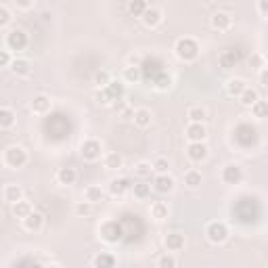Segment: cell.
<instances>
[{
  "mask_svg": "<svg viewBox=\"0 0 268 268\" xmlns=\"http://www.w3.org/2000/svg\"><path fill=\"white\" fill-rule=\"evenodd\" d=\"M101 142L96 138H86L82 142V147H80V153H82V157L86 159V162H96V159L101 157Z\"/></svg>",
  "mask_w": 268,
  "mask_h": 268,
  "instance_id": "obj_4",
  "label": "cell"
},
{
  "mask_svg": "<svg viewBox=\"0 0 268 268\" xmlns=\"http://www.w3.org/2000/svg\"><path fill=\"white\" fill-rule=\"evenodd\" d=\"M186 157L195 164L203 162V159L208 157V145H205V142H189V147H186Z\"/></svg>",
  "mask_w": 268,
  "mask_h": 268,
  "instance_id": "obj_8",
  "label": "cell"
},
{
  "mask_svg": "<svg viewBox=\"0 0 268 268\" xmlns=\"http://www.w3.org/2000/svg\"><path fill=\"white\" fill-rule=\"evenodd\" d=\"M162 19H164V15L157 6H149L145 11V15H142V23H145L147 28H155V25L162 23Z\"/></svg>",
  "mask_w": 268,
  "mask_h": 268,
  "instance_id": "obj_13",
  "label": "cell"
},
{
  "mask_svg": "<svg viewBox=\"0 0 268 268\" xmlns=\"http://www.w3.org/2000/svg\"><path fill=\"white\" fill-rule=\"evenodd\" d=\"M84 197H86V201L96 203V201H103L105 193H103V189H101V186L90 184V186H86V191H84Z\"/></svg>",
  "mask_w": 268,
  "mask_h": 268,
  "instance_id": "obj_27",
  "label": "cell"
},
{
  "mask_svg": "<svg viewBox=\"0 0 268 268\" xmlns=\"http://www.w3.org/2000/svg\"><path fill=\"white\" fill-rule=\"evenodd\" d=\"M42 224H44V216L40 212H32L30 216L23 220V226H25V230H30V233H38Z\"/></svg>",
  "mask_w": 268,
  "mask_h": 268,
  "instance_id": "obj_15",
  "label": "cell"
},
{
  "mask_svg": "<svg viewBox=\"0 0 268 268\" xmlns=\"http://www.w3.org/2000/svg\"><path fill=\"white\" fill-rule=\"evenodd\" d=\"M230 25H233V17H230L228 13H224V11L214 13V17H212V28L214 30L226 32V30H230Z\"/></svg>",
  "mask_w": 268,
  "mask_h": 268,
  "instance_id": "obj_11",
  "label": "cell"
},
{
  "mask_svg": "<svg viewBox=\"0 0 268 268\" xmlns=\"http://www.w3.org/2000/svg\"><path fill=\"white\" fill-rule=\"evenodd\" d=\"M74 212L78 214V216H90L92 203H90V201H78V203H76V208H74Z\"/></svg>",
  "mask_w": 268,
  "mask_h": 268,
  "instance_id": "obj_42",
  "label": "cell"
},
{
  "mask_svg": "<svg viewBox=\"0 0 268 268\" xmlns=\"http://www.w3.org/2000/svg\"><path fill=\"white\" fill-rule=\"evenodd\" d=\"M151 122H153V115H151V111L149 109H136L134 111V124H136L138 128H147V126H151Z\"/></svg>",
  "mask_w": 268,
  "mask_h": 268,
  "instance_id": "obj_22",
  "label": "cell"
},
{
  "mask_svg": "<svg viewBox=\"0 0 268 268\" xmlns=\"http://www.w3.org/2000/svg\"><path fill=\"white\" fill-rule=\"evenodd\" d=\"M201 182H203V176L197 170H189V172L184 174V184L189 186V189H197V186H201Z\"/></svg>",
  "mask_w": 268,
  "mask_h": 268,
  "instance_id": "obj_28",
  "label": "cell"
},
{
  "mask_svg": "<svg viewBox=\"0 0 268 268\" xmlns=\"http://www.w3.org/2000/svg\"><path fill=\"white\" fill-rule=\"evenodd\" d=\"M13 57H11V52L8 50H0V67H8V65H13Z\"/></svg>",
  "mask_w": 268,
  "mask_h": 268,
  "instance_id": "obj_45",
  "label": "cell"
},
{
  "mask_svg": "<svg viewBox=\"0 0 268 268\" xmlns=\"http://www.w3.org/2000/svg\"><path fill=\"white\" fill-rule=\"evenodd\" d=\"M76 178H78V174H76L74 168H61L59 172H57V180L61 184H74Z\"/></svg>",
  "mask_w": 268,
  "mask_h": 268,
  "instance_id": "obj_25",
  "label": "cell"
},
{
  "mask_svg": "<svg viewBox=\"0 0 268 268\" xmlns=\"http://www.w3.org/2000/svg\"><path fill=\"white\" fill-rule=\"evenodd\" d=\"M19 8H30V6H34V2H25V0H21V2H15Z\"/></svg>",
  "mask_w": 268,
  "mask_h": 268,
  "instance_id": "obj_50",
  "label": "cell"
},
{
  "mask_svg": "<svg viewBox=\"0 0 268 268\" xmlns=\"http://www.w3.org/2000/svg\"><path fill=\"white\" fill-rule=\"evenodd\" d=\"M109 84H111L109 71H96V74H94V86L96 88H107Z\"/></svg>",
  "mask_w": 268,
  "mask_h": 268,
  "instance_id": "obj_36",
  "label": "cell"
},
{
  "mask_svg": "<svg viewBox=\"0 0 268 268\" xmlns=\"http://www.w3.org/2000/svg\"><path fill=\"white\" fill-rule=\"evenodd\" d=\"M208 136V130H205L203 124H189L186 126V138L191 142H203Z\"/></svg>",
  "mask_w": 268,
  "mask_h": 268,
  "instance_id": "obj_12",
  "label": "cell"
},
{
  "mask_svg": "<svg viewBox=\"0 0 268 268\" xmlns=\"http://www.w3.org/2000/svg\"><path fill=\"white\" fill-rule=\"evenodd\" d=\"M13 124H15V111L11 107H2V109H0V126L11 128Z\"/></svg>",
  "mask_w": 268,
  "mask_h": 268,
  "instance_id": "obj_30",
  "label": "cell"
},
{
  "mask_svg": "<svg viewBox=\"0 0 268 268\" xmlns=\"http://www.w3.org/2000/svg\"><path fill=\"white\" fill-rule=\"evenodd\" d=\"M50 109V99L46 94H36L32 101V111L34 113H46Z\"/></svg>",
  "mask_w": 268,
  "mask_h": 268,
  "instance_id": "obj_20",
  "label": "cell"
},
{
  "mask_svg": "<svg viewBox=\"0 0 268 268\" xmlns=\"http://www.w3.org/2000/svg\"><path fill=\"white\" fill-rule=\"evenodd\" d=\"M157 268H176V258L172 254H164L159 256L157 260Z\"/></svg>",
  "mask_w": 268,
  "mask_h": 268,
  "instance_id": "obj_41",
  "label": "cell"
},
{
  "mask_svg": "<svg viewBox=\"0 0 268 268\" xmlns=\"http://www.w3.org/2000/svg\"><path fill=\"white\" fill-rule=\"evenodd\" d=\"M252 115L258 120H266L268 118V101H258L254 107H252Z\"/></svg>",
  "mask_w": 268,
  "mask_h": 268,
  "instance_id": "obj_35",
  "label": "cell"
},
{
  "mask_svg": "<svg viewBox=\"0 0 268 268\" xmlns=\"http://www.w3.org/2000/svg\"><path fill=\"white\" fill-rule=\"evenodd\" d=\"M11 69H13V74H15V76L25 78V76H30V74H32V63H30L28 59H15V61H13V65H11Z\"/></svg>",
  "mask_w": 268,
  "mask_h": 268,
  "instance_id": "obj_21",
  "label": "cell"
},
{
  "mask_svg": "<svg viewBox=\"0 0 268 268\" xmlns=\"http://www.w3.org/2000/svg\"><path fill=\"white\" fill-rule=\"evenodd\" d=\"M132 193H134V197H138V199H145L149 197V193H151V186L147 182H136L132 186Z\"/></svg>",
  "mask_w": 268,
  "mask_h": 268,
  "instance_id": "obj_37",
  "label": "cell"
},
{
  "mask_svg": "<svg viewBox=\"0 0 268 268\" xmlns=\"http://www.w3.org/2000/svg\"><path fill=\"white\" fill-rule=\"evenodd\" d=\"M103 164L107 170H120L124 166V157L120 153H115V151H111V153H107L105 159H103Z\"/></svg>",
  "mask_w": 268,
  "mask_h": 268,
  "instance_id": "obj_24",
  "label": "cell"
},
{
  "mask_svg": "<svg viewBox=\"0 0 268 268\" xmlns=\"http://www.w3.org/2000/svg\"><path fill=\"white\" fill-rule=\"evenodd\" d=\"M258 80H260V84L268 88V67H262L260 69V76H258Z\"/></svg>",
  "mask_w": 268,
  "mask_h": 268,
  "instance_id": "obj_47",
  "label": "cell"
},
{
  "mask_svg": "<svg viewBox=\"0 0 268 268\" xmlns=\"http://www.w3.org/2000/svg\"><path fill=\"white\" fill-rule=\"evenodd\" d=\"M134 172H136L140 178H147L153 174V164H149V162H138L136 166H134Z\"/></svg>",
  "mask_w": 268,
  "mask_h": 268,
  "instance_id": "obj_39",
  "label": "cell"
},
{
  "mask_svg": "<svg viewBox=\"0 0 268 268\" xmlns=\"http://www.w3.org/2000/svg\"><path fill=\"white\" fill-rule=\"evenodd\" d=\"M4 164L8 168H23L25 164H28V153H25V149L19 147V145H11V147H6L4 151Z\"/></svg>",
  "mask_w": 268,
  "mask_h": 268,
  "instance_id": "obj_2",
  "label": "cell"
},
{
  "mask_svg": "<svg viewBox=\"0 0 268 268\" xmlns=\"http://www.w3.org/2000/svg\"><path fill=\"white\" fill-rule=\"evenodd\" d=\"M258 101H260V94H258V90H256V88H252V86H247L245 92L239 96V103L245 105V107H249V109H252V107H254Z\"/></svg>",
  "mask_w": 268,
  "mask_h": 268,
  "instance_id": "obj_19",
  "label": "cell"
},
{
  "mask_svg": "<svg viewBox=\"0 0 268 268\" xmlns=\"http://www.w3.org/2000/svg\"><path fill=\"white\" fill-rule=\"evenodd\" d=\"M140 69L142 67H126L124 69V80H126V82H130V84H134V82H138L140 80Z\"/></svg>",
  "mask_w": 268,
  "mask_h": 268,
  "instance_id": "obj_38",
  "label": "cell"
},
{
  "mask_svg": "<svg viewBox=\"0 0 268 268\" xmlns=\"http://www.w3.org/2000/svg\"><path fill=\"white\" fill-rule=\"evenodd\" d=\"M46 268H63V266H61V264H48Z\"/></svg>",
  "mask_w": 268,
  "mask_h": 268,
  "instance_id": "obj_51",
  "label": "cell"
},
{
  "mask_svg": "<svg viewBox=\"0 0 268 268\" xmlns=\"http://www.w3.org/2000/svg\"><path fill=\"white\" fill-rule=\"evenodd\" d=\"M128 65H130V67H140V65H142L140 55H130V57H128Z\"/></svg>",
  "mask_w": 268,
  "mask_h": 268,
  "instance_id": "obj_46",
  "label": "cell"
},
{
  "mask_svg": "<svg viewBox=\"0 0 268 268\" xmlns=\"http://www.w3.org/2000/svg\"><path fill=\"white\" fill-rule=\"evenodd\" d=\"M174 178L170 174H155L153 178V189L157 193H172L174 191Z\"/></svg>",
  "mask_w": 268,
  "mask_h": 268,
  "instance_id": "obj_10",
  "label": "cell"
},
{
  "mask_svg": "<svg viewBox=\"0 0 268 268\" xmlns=\"http://www.w3.org/2000/svg\"><path fill=\"white\" fill-rule=\"evenodd\" d=\"M218 61H220V67H222V69H230V67H235V65L239 63V52L228 48V50L222 52Z\"/></svg>",
  "mask_w": 268,
  "mask_h": 268,
  "instance_id": "obj_18",
  "label": "cell"
},
{
  "mask_svg": "<svg viewBox=\"0 0 268 268\" xmlns=\"http://www.w3.org/2000/svg\"><path fill=\"white\" fill-rule=\"evenodd\" d=\"M164 245L168 247V252H180L184 247V235L180 233H168L164 239Z\"/></svg>",
  "mask_w": 268,
  "mask_h": 268,
  "instance_id": "obj_14",
  "label": "cell"
},
{
  "mask_svg": "<svg viewBox=\"0 0 268 268\" xmlns=\"http://www.w3.org/2000/svg\"><path fill=\"white\" fill-rule=\"evenodd\" d=\"M8 21H11V11L6 4H0V28H4Z\"/></svg>",
  "mask_w": 268,
  "mask_h": 268,
  "instance_id": "obj_44",
  "label": "cell"
},
{
  "mask_svg": "<svg viewBox=\"0 0 268 268\" xmlns=\"http://www.w3.org/2000/svg\"><path fill=\"white\" fill-rule=\"evenodd\" d=\"M92 264H94V268H115V258L107 252H101L94 256Z\"/></svg>",
  "mask_w": 268,
  "mask_h": 268,
  "instance_id": "obj_23",
  "label": "cell"
},
{
  "mask_svg": "<svg viewBox=\"0 0 268 268\" xmlns=\"http://www.w3.org/2000/svg\"><path fill=\"white\" fill-rule=\"evenodd\" d=\"M132 182H130V178L126 176H122V178H113V180L109 182V193L115 195V197H122V195H126L130 189H132Z\"/></svg>",
  "mask_w": 268,
  "mask_h": 268,
  "instance_id": "obj_9",
  "label": "cell"
},
{
  "mask_svg": "<svg viewBox=\"0 0 268 268\" xmlns=\"http://www.w3.org/2000/svg\"><path fill=\"white\" fill-rule=\"evenodd\" d=\"M168 170H170V164H168L166 157H157L153 162V172L155 174H168Z\"/></svg>",
  "mask_w": 268,
  "mask_h": 268,
  "instance_id": "obj_43",
  "label": "cell"
},
{
  "mask_svg": "<svg viewBox=\"0 0 268 268\" xmlns=\"http://www.w3.org/2000/svg\"><path fill=\"white\" fill-rule=\"evenodd\" d=\"M249 65H254V67H262V57H260V55H254L252 59H249Z\"/></svg>",
  "mask_w": 268,
  "mask_h": 268,
  "instance_id": "obj_49",
  "label": "cell"
},
{
  "mask_svg": "<svg viewBox=\"0 0 268 268\" xmlns=\"http://www.w3.org/2000/svg\"><path fill=\"white\" fill-rule=\"evenodd\" d=\"M153 84H155L157 90H168V88L172 86V78H170L166 71H162V74H157V76L153 78Z\"/></svg>",
  "mask_w": 268,
  "mask_h": 268,
  "instance_id": "obj_34",
  "label": "cell"
},
{
  "mask_svg": "<svg viewBox=\"0 0 268 268\" xmlns=\"http://www.w3.org/2000/svg\"><path fill=\"white\" fill-rule=\"evenodd\" d=\"M147 8H149V4L145 2V0H132V2H128V11H130L134 17H142Z\"/></svg>",
  "mask_w": 268,
  "mask_h": 268,
  "instance_id": "obj_33",
  "label": "cell"
},
{
  "mask_svg": "<svg viewBox=\"0 0 268 268\" xmlns=\"http://www.w3.org/2000/svg\"><path fill=\"white\" fill-rule=\"evenodd\" d=\"M94 101L99 103V105H109V107L115 103V101H113V96H111V92H109V88H96Z\"/></svg>",
  "mask_w": 268,
  "mask_h": 268,
  "instance_id": "obj_31",
  "label": "cell"
},
{
  "mask_svg": "<svg viewBox=\"0 0 268 268\" xmlns=\"http://www.w3.org/2000/svg\"><path fill=\"white\" fill-rule=\"evenodd\" d=\"M245 88H247V82L243 78H233V80H228V84H226V90H228V94L230 96H239L245 92Z\"/></svg>",
  "mask_w": 268,
  "mask_h": 268,
  "instance_id": "obj_17",
  "label": "cell"
},
{
  "mask_svg": "<svg viewBox=\"0 0 268 268\" xmlns=\"http://www.w3.org/2000/svg\"><path fill=\"white\" fill-rule=\"evenodd\" d=\"M151 216H153L157 222H162L168 218V203L164 201H155L153 205H151Z\"/></svg>",
  "mask_w": 268,
  "mask_h": 268,
  "instance_id": "obj_29",
  "label": "cell"
},
{
  "mask_svg": "<svg viewBox=\"0 0 268 268\" xmlns=\"http://www.w3.org/2000/svg\"><path fill=\"white\" fill-rule=\"evenodd\" d=\"M222 180L226 184H239L243 180V168L237 164H226L222 168Z\"/></svg>",
  "mask_w": 268,
  "mask_h": 268,
  "instance_id": "obj_7",
  "label": "cell"
},
{
  "mask_svg": "<svg viewBox=\"0 0 268 268\" xmlns=\"http://www.w3.org/2000/svg\"><path fill=\"white\" fill-rule=\"evenodd\" d=\"M186 118L191 120V124H203V120L208 118V113H205L203 107H191L189 113H186Z\"/></svg>",
  "mask_w": 268,
  "mask_h": 268,
  "instance_id": "obj_32",
  "label": "cell"
},
{
  "mask_svg": "<svg viewBox=\"0 0 268 268\" xmlns=\"http://www.w3.org/2000/svg\"><path fill=\"white\" fill-rule=\"evenodd\" d=\"M205 237H208L210 243L214 245H220V243H224V241L228 239V228L224 222H210L208 228H205Z\"/></svg>",
  "mask_w": 268,
  "mask_h": 268,
  "instance_id": "obj_3",
  "label": "cell"
},
{
  "mask_svg": "<svg viewBox=\"0 0 268 268\" xmlns=\"http://www.w3.org/2000/svg\"><path fill=\"white\" fill-rule=\"evenodd\" d=\"M174 52L180 61L189 63V61H195L199 57V44H197V40L189 38V36L186 38H178L174 44Z\"/></svg>",
  "mask_w": 268,
  "mask_h": 268,
  "instance_id": "obj_1",
  "label": "cell"
},
{
  "mask_svg": "<svg viewBox=\"0 0 268 268\" xmlns=\"http://www.w3.org/2000/svg\"><path fill=\"white\" fill-rule=\"evenodd\" d=\"M32 212H34V210H32V203H30V201H17V203H13V214H15L17 218L25 220Z\"/></svg>",
  "mask_w": 268,
  "mask_h": 268,
  "instance_id": "obj_26",
  "label": "cell"
},
{
  "mask_svg": "<svg viewBox=\"0 0 268 268\" xmlns=\"http://www.w3.org/2000/svg\"><path fill=\"white\" fill-rule=\"evenodd\" d=\"M107 88H109L113 101H122L124 99V84L122 82H115V80H111V84L107 86Z\"/></svg>",
  "mask_w": 268,
  "mask_h": 268,
  "instance_id": "obj_40",
  "label": "cell"
},
{
  "mask_svg": "<svg viewBox=\"0 0 268 268\" xmlns=\"http://www.w3.org/2000/svg\"><path fill=\"white\" fill-rule=\"evenodd\" d=\"M258 11L264 17H268V0H260V2H258Z\"/></svg>",
  "mask_w": 268,
  "mask_h": 268,
  "instance_id": "obj_48",
  "label": "cell"
},
{
  "mask_svg": "<svg viewBox=\"0 0 268 268\" xmlns=\"http://www.w3.org/2000/svg\"><path fill=\"white\" fill-rule=\"evenodd\" d=\"M4 42L11 50H23L25 46H28V34H25L23 30H11L6 34Z\"/></svg>",
  "mask_w": 268,
  "mask_h": 268,
  "instance_id": "obj_6",
  "label": "cell"
},
{
  "mask_svg": "<svg viewBox=\"0 0 268 268\" xmlns=\"http://www.w3.org/2000/svg\"><path fill=\"white\" fill-rule=\"evenodd\" d=\"M2 195H4V201H8V203L23 201V189H21L19 184H6Z\"/></svg>",
  "mask_w": 268,
  "mask_h": 268,
  "instance_id": "obj_16",
  "label": "cell"
},
{
  "mask_svg": "<svg viewBox=\"0 0 268 268\" xmlns=\"http://www.w3.org/2000/svg\"><path fill=\"white\" fill-rule=\"evenodd\" d=\"M101 237L107 241V243H118V241L122 239V226L115 220H107L101 226Z\"/></svg>",
  "mask_w": 268,
  "mask_h": 268,
  "instance_id": "obj_5",
  "label": "cell"
}]
</instances>
